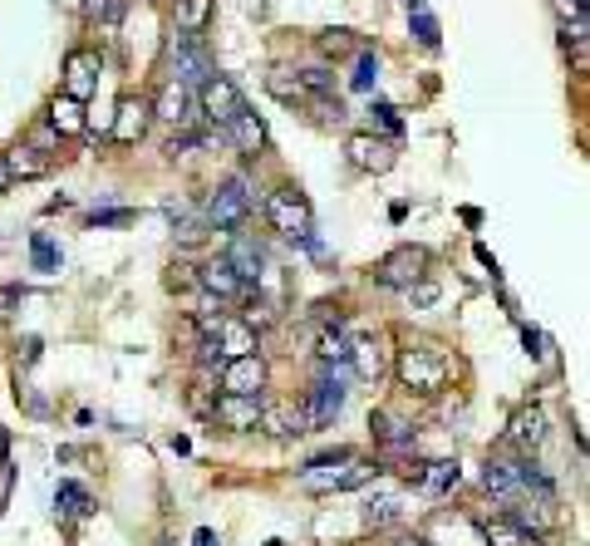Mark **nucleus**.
I'll return each instance as SVG.
<instances>
[{
    "label": "nucleus",
    "mask_w": 590,
    "mask_h": 546,
    "mask_svg": "<svg viewBox=\"0 0 590 546\" xmlns=\"http://www.w3.org/2000/svg\"><path fill=\"white\" fill-rule=\"evenodd\" d=\"M251 207H256V192L246 187V182H222L212 197H207V222L217 227V232H236L246 217H251Z\"/></svg>",
    "instance_id": "obj_5"
},
{
    "label": "nucleus",
    "mask_w": 590,
    "mask_h": 546,
    "mask_svg": "<svg viewBox=\"0 0 590 546\" xmlns=\"http://www.w3.org/2000/svg\"><path fill=\"white\" fill-rule=\"evenodd\" d=\"M30 256H35V271H59V251L50 237H35V242H30Z\"/></svg>",
    "instance_id": "obj_34"
},
{
    "label": "nucleus",
    "mask_w": 590,
    "mask_h": 546,
    "mask_svg": "<svg viewBox=\"0 0 590 546\" xmlns=\"http://www.w3.org/2000/svg\"><path fill=\"white\" fill-rule=\"evenodd\" d=\"M399 546H433V542H428V537H404Z\"/></svg>",
    "instance_id": "obj_45"
},
{
    "label": "nucleus",
    "mask_w": 590,
    "mask_h": 546,
    "mask_svg": "<svg viewBox=\"0 0 590 546\" xmlns=\"http://www.w3.org/2000/svg\"><path fill=\"white\" fill-rule=\"evenodd\" d=\"M148 123H153V104L143 99V94H128V99H118L114 109V143H123V148H133L143 133H148Z\"/></svg>",
    "instance_id": "obj_12"
},
{
    "label": "nucleus",
    "mask_w": 590,
    "mask_h": 546,
    "mask_svg": "<svg viewBox=\"0 0 590 546\" xmlns=\"http://www.w3.org/2000/svg\"><path fill=\"white\" fill-rule=\"evenodd\" d=\"M94 89H99V60L89 50H69V60H64V94L84 104Z\"/></svg>",
    "instance_id": "obj_15"
},
{
    "label": "nucleus",
    "mask_w": 590,
    "mask_h": 546,
    "mask_svg": "<svg viewBox=\"0 0 590 546\" xmlns=\"http://www.w3.org/2000/svg\"><path fill=\"white\" fill-rule=\"evenodd\" d=\"M374 84H379V55L359 50V60H354V89H359V94H369Z\"/></svg>",
    "instance_id": "obj_31"
},
{
    "label": "nucleus",
    "mask_w": 590,
    "mask_h": 546,
    "mask_svg": "<svg viewBox=\"0 0 590 546\" xmlns=\"http://www.w3.org/2000/svg\"><path fill=\"white\" fill-rule=\"evenodd\" d=\"M374 473H379V463L354 458L350 448H335V453H320V458L305 463L300 487H305V492H350V487H364Z\"/></svg>",
    "instance_id": "obj_1"
},
{
    "label": "nucleus",
    "mask_w": 590,
    "mask_h": 546,
    "mask_svg": "<svg viewBox=\"0 0 590 546\" xmlns=\"http://www.w3.org/2000/svg\"><path fill=\"white\" fill-rule=\"evenodd\" d=\"M522 340H527V350H531V355H541V345H546V340H541V330H531V325L522 330Z\"/></svg>",
    "instance_id": "obj_41"
},
{
    "label": "nucleus",
    "mask_w": 590,
    "mask_h": 546,
    "mask_svg": "<svg viewBox=\"0 0 590 546\" xmlns=\"http://www.w3.org/2000/svg\"><path fill=\"white\" fill-rule=\"evenodd\" d=\"M50 128H55L59 138H74V133H84V128H89L84 104H79V99H69V94H55V99H50Z\"/></svg>",
    "instance_id": "obj_21"
},
{
    "label": "nucleus",
    "mask_w": 590,
    "mask_h": 546,
    "mask_svg": "<svg viewBox=\"0 0 590 546\" xmlns=\"http://www.w3.org/2000/svg\"><path fill=\"white\" fill-rule=\"evenodd\" d=\"M271 369L261 355H246V360H227L222 364V394H241V399H261Z\"/></svg>",
    "instance_id": "obj_9"
},
{
    "label": "nucleus",
    "mask_w": 590,
    "mask_h": 546,
    "mask_svg": "<svg viewBox=\"0 0 590 546\" xmlns=\"http://www.w3.org/2000/svg\"><path fill=\"white\" fill-rule=\"evenodd\" d=\"M261 207H266V222H271V227H276L286 242L305 246L310 237H315V232H310V202H305L295 187H276V192H271Z\"/></svg>",
    "instance_id": "obj_4"
},
{
    "label": "nucleus",
    "mask_w": 590,
    "mask_h": 546,
    "mask_svg": "<svg viewBox=\"0 0 590 546\" xmlns=\"http://www.w3.org/2000/svg\"><path fill=\"white\" fill-rule=\"evenodd\" d=\"M413 15V35H418V45L423 50H438V20L428 15V10H409Z\"/></svg>",
    "instance_id": "obj_33"
},
{
    "label": "nucleus",
    "mask_w": 590,
    "mask_h": 546,
    "mask_svg": "<svg viewBox=\"0 0 590 546\" xmlns=\"http://www.w3.org/2000/svg\"><path fill=\"white\" fill-rule=\"evenodd\" d=\"M364 522H369V527H399V522H404V502H399V497H369Z\"/></svg>",
    "instance_id": "obj_28"
},
{
    "label": "nucleus",
    "mask_w": 590,
    "mask_h": 546,
    "mask_svg": "<svg viewBox=\"0 0 590 546\" xmlns=\"http://www.w3.org/2000/svg\"><path fill=\"white\" fill-rule=\"evenodd\" d=\"M369 114H379V123H384L389 133H399V109H394V104H374Z\"/></svg>",
    "instance_id": "obj_38"
},
{
    "label": "nucleus",
    "mask_w": 590,
    "mask_h": 546,
    "mask_svg": "<svg viewBox=\"0 0 590 546\" xmlns=\"http://www.w3.org/2000/svg\"><path fill=\"white\" fill-rule=\"evenodd\" d=\"M207 20H212V0H177L173 10L177 35H197V30H207Z\"/></svg>",
    "instance_id": "obj_25"
},
{
    "label": "nucleus",
    "mask_w": 590,
    "mask_h": 546,
    "mask_svg": "<svg viewBox=\"0 0 590 546\" xmlns=\"http://www.w3.org/2000/svg\"><path fill=\"white\" fill-rule=\"evenodd\" d=\"M197 109H202V119H212L217 128H227L246 104H241V89H236L227 74H212V79L197 89Z\"/></svg>",
    "instance_id": "obj_8"
},
{
    "label": "nucleus",
    "mask_w": 590,
    "mask_h": 546,
    "mask_svg": "<svg viewBox=\"0 0 590 546\" xmlns=\"http://www.w3.org/2000/svg\"><path fill=\"white\" fill-rule=\"evenodd\" d=\"M55 507H59V517H89V512H94V497L79 483H59Z\"/></svg>",
    "instance_id": "obj_27"
},
{
    "label": "nucleus",
    "mask_w": 590,
    "mask_h": 546,
    "mask_svg": "<svg viewBox=\"0 0 590 546\" xmlns=\"http://www.w3.org/2000/svg\"><path fill=\"white\" fill-rule=\"evenodd\" d=\"M153 104V119H163V123H177V128H197L202 123V109H197V99L182 89V84H163L158 89V99H148Z\"/></svg>",
    "instance_id": "obj_11"
},
{
    "label": "nucleus",
    "mask_w": 590,
    "mask_h": 546,
    "mask_svg": "<svg viewBox=\"0 0 590 546\" xmlns=\"http://www.w3.org/2000/svg\"><path fill=\"white\" fill-rule=\"evenodd\" d=\"M369 428H374V438H379L384 448H394V453L413 448V433L399 424V419H389V414H374V419H369Z\"/></svg>",
    "instance_id": "obj_26"
},
{
    "label": "nucleus",
    "mask_w": 590,
    "mask_h": 546,
    "mask_svg": "<svg viewBox=\"0 0 590 546\" xmlns=\"http://www.w3.org/2000/svg\"><path fill=\"white\" fill-rule=\"evenodd\" d=\"M84 15H89V20H99V25H109V30H114L118 20H123V0H84Z\"/></svg>",
    "instance_id": "obj_32"
},
{
    "label": "nucleus",
    "mask_w": 590,
    "mask_h": 546,
    "mask_svg": "<svg viewBox=\"0 0 590 546\" xmlns=\"http://www.w3.org/2000/svg\"><path fill=\"white\" fill-rule=\"evenodd\" d=\"M256 428H266L271 438H300V433H310L305 419H300V404H261Z\"/></svg>",
    "instance_id": "obj_17"
},
{
    "label": "nucleus",
    "mask_w": 590,
    "mask_h": 546,
    "mask_svg": "<svg viewBox=\"0 0 590 546\" xmlns=\"http://www.w3.org/2000/svg\"><path fill=\"white\" fill-rule=\"evenodd\" d=\"M5 173L10 182H30V178H45L50 173V158L45 153H35V148H15V153H5Z\"/></svg>",
    "instance_id": "obj_23"
},
{
    "label": "nucleus",
    "mask_w": 590,
    "mask_h": 546,
    "mask_svg": "<svg viewBox=\"0 0 590 546\" xmlns=\"http://www.w3.org/2000/svg\"><path fill=\"white\" fill-rule=\"evenodd\" d=\"M222 133H227V138L236 143V153H251V158H256V153L266 148V123L256 119L251 109H241V114H236V119L222 128Z\"/></svg>",
    "instance_id": "obj_20"
},
{
    "label": "nucleus",
    "mask_w": 590,
    "mask_h": 546,
    "mask_svg": "<svg viewBox=\"0 0 590 546\" xmlns=\"http://www.w3.org/2000/svg\"><path fill=\"white\" fill-rule=\"evenodd\" d=\"M320 50H325V55H350L354 30H325V35H320Z\"/></svg>",
    "instance_id": "obj_35"
},
{
    "label": "nucleus",
    "mask_w": 590,
    "mask_h": 546,
    "mask_svg": "<svg viewBox=\"0 0 590 546\" xmlns=\"http://www.w3.org/2000/svg\"><path fill=\"white\" fill-rule=\"evenodd\" d=\"M89 222H94V227H128L133 212H128V207H114V212H94Z\"/></svg>",
    "instance_id": "obj_37"
},
{
    "label": "nucleus",
    "mask_w": 590,
    "mask_h": 546,
    "mask_svg": "<svg viewBox=\"0 0 590 546\" xmlns=\"http://www.w3.org/2000/svg\"><path fill=\"white\" fill-rule=\"evenodd\" d=\"M345 158H350L359 173H389L399 163L394 143L389 138H374V133H354L350 143H345Z\"/></svg>",
    "instance_id": "obj_10"
},
{
    "label": "nucleus",
    "mask_w": 590,
    "mask_h": 546,
    "mask_svg": "<svg viewBox=\"0 0 590 546\" xmlns=\"http://www.w3.org/2000/svg\"><path fill=\"white\" fill-rule=\"evenodd\" d=\"M482 532H487V542H492V546H531L527 532H517L507 517H497V522H482Z\"/></svg>",
    "instance_id": "obj_30"
},
{
    "label": "nucleus",
    "mask_w": 590,
    "mask_h": 546,
    "mask_svg": "<svg viewBox=\"0 0 590 546\" xmlns=\"http://www.w3.org/2000/svg\"><path fill=\"white\" fill-rule=\"evenodd\" d=\"M5 458H10V433L0 428V463H5Z\"/></svg>",
    "instance_id": "obj_43"
},
{
    "label": "nucleus",
    "mask_w": 590,
    "mask_h": 546,
    "mask_svg": "<svg viewBox=\"0 0 590 546\" xmlns=\"http://www.w3.org/2000/svg\"><path fill=\"white\" fill-rule=\"evenodd\" d=\"M315 355H320V360L330 364V369H335V364H345V360H350V340H345V320H335V325H325V330L315 335Z\"/></svg>",
    "instance_id": "obj_24"
},
{
    "label": "nucleus",
    "mask_w": 590,
    "mask_h": 546,
    "mask_svg": "<svg viewBox=\"0 0 590 546\" xmlns=\"http://www.w3.org/2000/svg\"><path fill=\"white\" fill-rule=\"evenodd\" d=\"M217 74V60L207 45H197L192 35H173V84H182L187 94L202 89L207 79Z\"/></svg>",
    "instance_id": "obj_7"
},
{
    "label": "nucleus",
    "mask_w": 590,
    "mask_h": 546,
    "mask_svg": "<svg viewBox=\"0 0 590 546\" xmlns=\"http://www.w3.org/2000/svg\"><path fill=\"white\" fill-rule=\"evenodd\" d=\"M192 546H217V532H207V527H202V532L192 537Z\"/></svg>",
    "instance_id": "obj_42"
},
{
    "label": "nucleus",
    "mask_w": 590,
    "mask_h": 546,
    "mask_svg": "<svg viewBox=\"0 0 590 546\" xmlns=\"http://www.w3.org/2000/svg\"><path fill=\"white\" fill-rule=\"evenodd\" d=\"M340 409H345V379L325 364V374L305 389V399H300V419L310 433H320V428H330L340 419Z\"/></svg>",
    "instance_id": "obj_3"
},
{
    "label": "nucleus",
    "mask_w": 590,
    "mask_h": 546,
    "mask_svg": "<svg viewBox=\"0 0 590 546\" xmlns=\"http://www.w3.org/2000/svg\"><path fill=\"white\" fill-rule=\"evenodd\" d=\"M217 350H222V360H246V355H261L256 330H251L246 320H222V330H217Z\"/></svg>",
    "instance_id": "obj_18"
},
{
    "label": "nucleus",
    "mask_w": 590,
    "mask_h": 546,
    "mask_svg": "<svg viewBox=\"0 0 590 546\" xmlns=\"http://www.w3.org/2000/svg\"><path fill=\"white\" fill-rule=\"evenodd\" d=\"M458 463H423V478L418 483L428 487V492H448V487H458Z\"/></svg>",
    "instance_id": "obj_29"
},
{
    "label": "nucleus",
    "mask_w": 590,
    "mask_h": 546,
    "mask_svg": "<svg viewBox=\"0 0 590 546\" xmlns=\"http://www.w3.org/2000/svg\"><path fill=\"white\" fill-rule=\"evenodd\" d=\"M394 374H399V384H404L409 394H418V399H433V394H443V389H448L453 360H448L438 345H409V350H399Z\"/></svg>",
    "instance_id": "obj_2"
},
{
    "label": "nucleus",
    "mask_w": 590,
    "mask_h": 546,
    "mask_svg": "<svg viewBox=\"0 0 590 546\" xmlns=\"http://www.w3.org/2000/svg\"><path fill=\"white\" fill-rule=\"evenodd\" d=\"M364 379V384H379L384 379V369H389V355H384V340L379 335H359L350 340V360H345Z\"/></svg>",
    "instance_id": "obj_13"
},
{
    "label": "nucleus",
    "mask_w": 590,
    "mask_h": 546,
    "mask_svg": "<svg viewBox=\"0 0 590 546\" xmlns=\"http://www.w3.org/2000/svg\"><path fill=\"white\" fill-rule=\"evenodd\" d=\"M55 143H59L55 128H40V133H35V153H40V148H55Z\"/></svg>",
    "instance_id": "obj_40"
},
{
    "label": "nucleus",
    "mask_w": 590,
    "mask_h": 546,
    "mask_svg": "<svg viewBox=\"0 0 590 546\" xmlns=\"http://www.w3.org/2000/svg\"><path fill=\"white\" fill-rule=\"evenodd\" d=\"M507 443L522 453V458H531L541 443H546V414L531 404V409H517L512 414V428H507Z\"/></svg>",
    "instance_id": "obj_16"
},
{
    "label": "nucleus",
    "mask_w": 590,
    "mask_h": 546,
    "mask_svg": "<svg viewBox=\"0 0 590 546\" xmlns=\"http://www.w3.org/2000/svg\"><path fill=\"white\" fill-rule=\"evenodd\" d=\"M566 20H586V0H551Z\"/></svg>",
    "instance_id": "obj_39"
},
{
    "label": "nucleus",
    "mask_w": 590,
    "mask_h": 546,
    "mask_svg": "<svg viewBox=\"0 0 590 546\" xmlns=\"http://www.w3.org/2000/svg\"><path fill=\"white\" fill-rule=\"evenodd\" d=\"M0 192H10V173H5V158H0Z\"/></svg>",
    "instance_id": "obj_44"
},
{
    "label": "nucleus",
    "mask_w": 590,
    "mask_h": 546,
    "mask_svg": "<svg viewBox=\"0 0 590 546\" xmlns=\"http://www.w3.org/2000/svg\"><path fill=\"white\" fill-rule=\"evenodd\" d=\"M197 286H202V296H217L222 305L232 301V296H241V281H236V271L227 266V256H222V261H207V266L197 271Z\"/></svg>",
    "instance_id": "obj_19"
},
{
    "label": "nucleus",
    "mask_w": 590,
    "mask_h": 546,
    "mask_svg": "<svg viewBox=\"0 0 590 546\" xmlns=\"http://www.w3.org/2000/svg\"><path fill=\"white\" fill-rule=\"evenodd\" d=\"M409 301L418 305V310H428V305L438 301V286H433V281H428V276H423V281H418V286H409Z\"/></svg>",
    "instance_id": "obj_36"
},
{
    "label": "nucleus",
    "mask_w": 590,
    "mask_h": 546,
    "mask_svg": "<svg viewBox=\"0 0 590 546\" xmlns=\"http://www.w3.org/2000/svg\"><path fill=\"white\" fill-rule=\"evenodd\" d=\"M428 276V251L423 246H399V251H389L379 266H374V281L384 286V291H409Z\"/></svg>",
    "instance_id": "obj_6"
},
{
    "label": "nucleus",
    "mask_w": 590,
    "mask_h": 546,
    "mask_svg": "<svg viewBox=\"0 0 590 546\" xmlns=\"http://www.w3.org/2000/svg\"><path fill=\"white\" fill-rule=\"evenodd\" d=\"M266 94L271 99H281V104H305L310 94H305V84H300V74L286 69V64H276V69H266Z\"/></svg>",
    "instance_id": "obj_22"
},
{
    "label": "nucleus",
    "mask_w": 590,
    "mask_h": 546,
    "mask_svg": "<svg viewBox=\"0 0 590 546\" xmlns=\"http://www.w3.org/2000/svg\"><path fill=\"white\" fill-rule=\"evenodd\" d=\"M256 419H261V399H241V394H217L212 399V424L246 433V428H256Z\"/></svg>",
    "instance_id": "obj_14"
}]
</instances>
